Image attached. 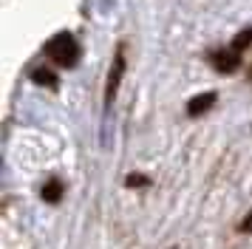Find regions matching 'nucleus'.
<instances>
[{
    "label": "nucleus",
    "instance_id": "0eeeda50",
    "mask_svg": "<svg viewBox=\"0 0 252 249\" xmlns=\"http://www.w3.org/2000/svg\"><path fill=\"white\" fill-rule=\"evenodd\" d=\"M250 43H252V29H244L241 34H235V40H232V48H235V51H244V48H247Z\"/></svg>",
    "mask_w": 252,
    "mask_h": 249
},
{
    "label": "nucleus",
    "instance_id": "f03ea898",
    "mask_svg": "<svg viewBox=\"0 0 252 249\" xmlns=\"http://www.w3.org/2000/svg\"><path fill=\"white\" fill-rule=\"evenodd\" d=\"M125 77V51L119 48L114 57V68H111V74H108V85H105V102L111 105L116 99V91H119V82Z\"/></svg>",
    "mask_w": 252,
    "mask_h": 249
},
{
    "label": "nucleus",
    "instance_id": "1a4fd4ad",
    "mask_svg": "<svg viewBox=\"0 0 252 249\" xmlns=\"http://www.w3.org/2000/svg\"><path fill=\"white\" fill-rule=\"evenodd\" d=\"M241 229H244V232H252V213L247 215L244 221H241Z\"/></svg>",
    "mask_w": 252,
    "mask_h": 249
},
{
    "label": "nucleus",
    "instance_id": "7ed1b4c3",
    "mask_svg": "<svg viewBox=\"0 0 252 249\" xmlns=\"http://www.w3.org/2000/svg\"><path fill=\"white\" fill-rule=\"evenodd\" d=\"M213 65H216V71H221V74H232V71H238L241 57H238V51H235V48L216 51V54H213Z\"/></svg>",
    "mask_w": 252,
    "mask_h": 249
},
{
    "label": "nucleus",
    "instance_id": "f257e3e1",
    "mask_svg": "<svg viewBox=\"0 0 252 249\" xmlns=\"http://www.w3.org/2000/svg\"><path fill=\"white\" fill-rule=\"evenodd\" d=\"M46 54L51 57L57 65L74 68L77 62H80V45H77V40H74L68 31H63V34L51 37V40L46 43Z\"/></svg>",
    "mask_w": 252,
    "mask_h": 249
},
{
    "label": "nucleus",
    "instance_id": "39448f33",
    "mask_svg": "<svg viewBox=\"0 0 252 249\" xmlns=\"http://www.w3.org/2000/svg\"><path fill=\"white\" fill-rule=\"evenodd\" d=\"M40 195H43V201H48V204H57L60 198H63V184H60L57 179H51L48 184H43V190H40Z\"/></svg>",
    "mask_w": 252,
    "mask_h": 249
},
{
    "label": "nucleus",
    "instance_id": "423d86ee",
    "mask_svg": "<svg viewBox=\"0 0 252 249\" xmlns=\"http://www.w3.org/2000/svg\"><path fill=\"white\" fill-rule=\"evenodd\" d=\"M32 79H34L37 85H46V88H57V77H54L51 71H46V68H37L34 74H32Z\"/></svg>",
    "mask_w": 252,
    "mask_h": 249
},
{
    "label": "nucleus",
    "instance_id": "6e6552de",
    "mask_svg": "<svg viewBox=\"0 0 252 249\" xmlns=\"http://www.w3.org/2000/svg\"><path fill=\"white\" fill-rule=\"evenodd\" d=\"M125 184L127 187H148V179H145V176H127Z\"/></svg>",
    "mask_w": 252,
    "mask_h": 249
},
{
    "label": "nucleus",
    "instance_id": "20e7f679",
    "mask_svg": "<svg viewBox=\"0 0 252 249\" xmlns=\"http://www.w3.org/2000/svg\"><path fill=\"white\" fill-rule=\"evenodd\" d=\"M213 105H216V93L207 91V93H198V96H193V99L187 102V113H190V116H201V113L210 111Z\"/></svg>",
    "mask_w": 252,
    "mask_h": 249
}]
</instances>
